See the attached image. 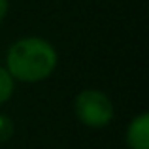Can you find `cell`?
<instances>
[{
	"mask_svg": "<svg viewBox=\"0 0 149 149\" xmlns=\"http://www.w3.org/2000/svg\"><path fill=\"white\" fill-rule=\"evenodd\" d=\"M128 149H149V113L142 111L127 127Z\"/></svg>",
	"mask_w": 149,
	"mask_h": 149,
	"instance_id": "cell-3",
	"label": "cell"
},
{
	"mask_svg": "<svg viewBox=\"0 0 149 149\" xmlns=\"http://www.w3.org/2000/svg\"><path fill=\"white\" fill-rule=\"evenodd\" d=\"M13 134V123L8 115L0 113V142H6V140L11 138Z\"/></svg>",
	"mask_w": 149,
	"mask_h": 149,
	"instance_id": "cell-5",
	"label": "cell"
},
{
	"mask_svg": "<svg viewBox=\"0 0 149 149\" xmlns=\"http://www.w3.org/2000/svg\"><path fill=\"white\" fill-rule=\"evenodd\" d=\"M58 55L47 40L38 36L21 38L10 45L6 55V70L17 81L38 83L55 72Z\"/></svg>",
	"mask_w": 149,
	"mask_h": 149,
	"instance_id": "cell-1",
	"label": "cell"
},
{
	"mask_svg": "<svg viewBox=\"0 0 149 149\" xmlns=\"http://www.w3.org/2000/svg\"><path fill=\"white\" fill-rule=\"evenodd\" d=\"M76 115L85 127L102 128L111 123L113 119V104L108 95L96 89H85L76 96L74 102Z\"/></svg>",
	"mask_w": 149,
	"mask_h": 149,
	"instance_id": "cell-2",
	"label": "cell"
},
{
	"mask_svg": "<svg viewBox=\"0 0 149 149\" xmlns=\"http://www.w3.org/2000/svg\"><path fill=\"white\" fill-rule=\"evenodd\" d=\"M13 81L15 79L10 76V72H8L4 66H0V106L11 98V95H13V87H15Z\"/></svg>",
	"mask_w": 149,
	"mask_h": 149,
	"instance_id": "cell-4",
	"label": "cell"
},
{
	"mask_svg": "<svg viewBox=\"0 0 149 149\" xmlns=\"http://www.w3.org/2000/svg\"><path fill=\"white\" fill-rule=\"evenodd\" d=\"M8 8H10V0H0V23H2L4 17H6Z\"/></svg>",
	"mask_w": 149,
	"mask_h": 149,
	"instance_id": "cell-6",
	"label": "cell"
}]
</instances>
